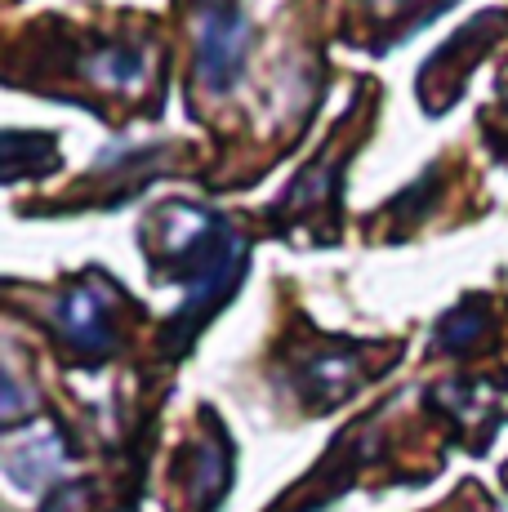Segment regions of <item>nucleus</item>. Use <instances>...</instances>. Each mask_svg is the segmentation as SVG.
I'll return each mask as SVG.
<instances>
[{"label":"nucleus","mask_w":508,"mask_h":512,"mask_svg":"<svg viewBox=\"0 0 508 512\" xmlns=\"http://www.w3.org/2000/svg\"><path fill=\"white\" fill-rule=\"evenodd\" d=\"M192 32H197L201 90L223 94L241 76V67H246L250 23H246V14H241V0H197Z\"/></svg>","instance_id":"obj_1"},{"label":"nucleus","mask_w":508,"mask_h":512,"mask_svg":"<svg viewBox=\"0 0 508 512\" xmlns=\"http://www.w3.org/2000/svg\"><path fill=\"white\" fill-rule=\"evenodd\" d=\"M54 326L76 357H103V352H112V339H116L112 308H107L103 290H94V285H76V290H67L58 299Z\"/></svg>","instance_id":"obj_2"},{"label":"nucleus","mask_w":508,"mask_h":512,"mask_svg":"<svg viewBox=\"0 0 508 512\" xmlns=\"http://www.w3.org/2000/svg\"><path fill=\"white\" fill-rule=\"evenodd\" d=\"M148 67H152L148 49L130 45V41H99L85 49V58H81V72L99 90H121V94L143 90L148 85Z\"/></svg>","instance_id":"obj_3"},{"label":"nucleus","mask_w":508,"mask_h":512,"mask_svg":"<svg viewBox=\"0 0 508 512\" xmlns=\"http://www.w3.org/2000/svg\"><path fill=\"white\" fill-rule=\"evenodd\" d=\"M361 383V357L357 352H335V357H312L299 370V388L312 406H339Z\"/></svg>","instance_id":"obj_4"},{"label":"nucleus","mask_w":508,"mask_h":512,"mask_svg":"<svg viewBox=\"0 0 508 512\" xmlns=\"http://www.w3.org/2000/svg\"><path fill=\"white\" fill-rule=\"evenodd\" d=\"M58 468H63V441H58V432H32L27 441L9 446V455H5V472L18 490H41Z\"/></svg>","instance_id":"obj_5"},{"label":"nucleus","mask_w":508,"mask_h":512,"mask_svg":"<svg viewBox=\"0 0 508 512\" xmlns=\"http://www.w3.org/2000/svg\"><path fill=\"white\" fill-rule=\"evenodd\" d=\"M482 326H486V317L477 321L473 308H459L455 317L442 321V330H437V343H442V348H451V352H459V348H468V343L477 339V330H482Z\"/></svg>","instance_id":"obj_6"},{"label":"nucleus","mask_w":508,"mask_h":512,"mask_svg":"<svg viewBox=\"0 0 508 512\" xmlns=\"http://www.w3.org/2000/svg\"><path fill=\"white\" fill-rule=\"evenodd\" d=\"M388 5V14L393 18H402V36H410L415 27H424L433 14H442L451 0H384Z\"/></svg>","instance_id":"obj_7"}]
</instances>
